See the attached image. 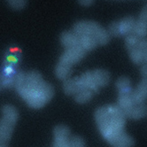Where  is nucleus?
<instances>
[{"instance_id":"10","label":"nucleus","mask_w":147,"mask_h":147,"mask_svg":"<svg viewBox=\"0 0 147 147\" xmlns=\"http://www.w3.org/2000/svg\"><path fill=\"white\" fill-rule=\"evenodd\" d=\"M18 73L17 66L3 62L0 68V81H1L2 87L5 89L13 88Z\"/></svg>"},{"instance_id":"5","label":"nucleus","mask_w":147,"mask_h":147,"mask_svg":"<svg viewBox=\"0 0 147 147\" xmlns=\"http://www.w3.org/2000/svg\"><path fill=\"white\" fill-rule=\"evenodd\" d=\"M20 113L16 107L5 104L1 107L0 117V142L8 144L11 140L14 128L18 123Z\"/></svg>"},{"instance_id":"3","label":"nucleus","mask_w":147,"mask_h":147,"mask_svg":"<svg viewBox=\"0 0 147 147\" xmlns=\"http://www.w3.org/2000/svg\"><path fill=\"white\" fill-rule=\"evenodd\" d=\"M72 30L79 35L87 36L95 40L98 46L107 45L110 40L111 36L106 28H104L98 22L90 20H82L76 22L73 26Z\"/></svg>"},{"instance_id":"24","label":"nucleus","mask_w":147,"mask_h":147,"mask_svg":"<svg viewBox=\"0 0 147 147\" xmlns=\"http://www.w3.org/2000/svg\"><path fill=\"white\" fill-rule=\"evenodd\" d=\"M79 5L81 6H83V7H89L90 5H92L95 2V0H77Z\"/></svg>"},{"instance_id":"8","label":"nucleus","mask_w":147,"mask_h":147,"mask_svg":"<svg viewBox=\"0 0 147 147\" xmlns=\"http://www.w3.org/2000/svg\"><path fill=\"white\" fill-rule=\"evenodd\" d=\"M86 53L87 52L79 46L64 49V51L59 56L58 62L67 67H73L84 59Z\"/></svg>"},{"instance_id":"17","label":"nucleus","mask_w":147,"mask_h":147,"mask_svg":"<svg viewBox=\"0 0 147 147\" xmlns=\"http://www.w3.org/2000/svg\"><path fill=\"white\" fill-rule=\"evenodd\" d=\"M62 89L63 91L67 96H75V94L79 91L80 90V86L79 83L77 82L76 76V77H70L67 80L63 82L62 84Z\"/></svg>"},{"instance_id":"26","label":"nucleus","mask_w":147,"mask_h":147,"mask_svg":"<svg viewBox=\"0 0 147 147\" xmlns=\"http://www.w3.org/2000/svg\"><path fill=\"white\" fill-rule=\"evenodd\" d=\"M0 147H8V144H5V143L0 142Z\"/></svg>"},{"instance_id":"1","label":"nucleus","mask_w":147,"mask_h":147,"mask_svg":"<svg viewBox=\"0 0 147 147\" xmlns=\"http://www.w3.org/2000/svg\"><path fill=\"white\" fill-rule=\"evenodd\" d=\"M94 120L102 138L110 146H135V139L125 131L127 118L116 104H107L98 107L94 113Z\"/></svg>"},{"instance_id":"7","label":"nucleus","mask_w":147,"mask_h":147,"mask_svg":"<svg viewBox=\"0 0 147 147\" xmlns=\"http://www.w3.org/2000/svg\"><path fill=\"white\" fill-rule=\"evenodd\" d=\"M140 39L141 38H138L133 34L124 37V44L129 59L136 66H142L144 64V56L140 47Z\"/></svg>"},{"instance_id":"25","label":"nucleus","mask_w":147,"mask_h":147,"mask_svg":"<svg viewBox=\"0 0 147 147\" xmlns=\"http://www.w3.org/2000/svg\"><path fill=\"white\" fill-rule=\"evenodd\" d=\"M140 74L142 78L147 79V64H143L140 66Z\"/></svg>"},{"instance_id":"20","label":"nucleus","mask_w":147,"mask_h":147,"mask_svg":"<svg viewBox=\"0 0 147 147\" xmlns=\"http://www.w3.org/2000/svg\"><path fill=\"white\" fill-rule=\"evenodd\" d=\"M79 37H80L79 46L82 49L84 50L86 52H90L93 50H95L98 46L97 42L94 39H92L91 37H89L87 36H83V35H79Z\"/></svg>"},{"instance_id":"9","label":"nucleus","mask_w":147,"mask_h":147,"mask_svg":"<svg viewBox=\"0 0 147 147\" xmlns=\"http://www.w3.org/2000/svg\"><path fill=\"white\" fill-rule=\"evenodd\" d=\"M72 135L67 125L59 124L52 131V147H70Z\"/></svg>"},{"instance_id":"13","label":"nucleus","mask_w":147,"mask_h":147,"mask_svg":"<svg viewBox=\"0 0 147 147\" xmlns=\"http://www.w3.org/2000/svg\"><path fill=\"white\" fill-rule=\"evenodd\" d=\"M79 35L72 29L63 31L59 36V42L64 49L79 46Z\"/></svg>"},{"instance_id":"18","label":"nucleus","mask_w":147,"mask_h":147,"mask_svg":"<svg viewBox=\"0 0 147 147\" xmlns=\"http://www.w3.org/2000/svg\"><path fill=\"white\" fill-rule=\"evenodd\" d=\"M72 73H73V67H67L66 65L61 64V63L57 62L54 68V74L57 79L64 82L68 78L72 77Z\"/></svg>"},{"instance_id":"23","label":"nucleus","mask_w":147,"mask_h":147,"mask_svg":"<svg viewBox=\"0 0 147 147\" xmlns=\"http://www.w3.org/2000/svg\"><path fill=\"white\" fill-rule=\"evenodd\" d=\"M140 47L144 56V64H147V37L140 39Z\"/></svg>"},{"instance_id":"4","label":"nucleus","mask_w":147,"mask_h":147,"mask_svg":"<svg viewBox=\"0 0 147 147\" xmlns=\"http://www.w3.org/2000/svg\"><path fill=\"white\" fill-rule=\"evenodd\" d=\"M81 89H88L94 93H98L100 89L107 87L111 82V75L107 70L94 69L85 71L76 76Z\"/></svg>"},{"instance_id":"2","label":"nucleus","mask_w":147,"mask_h":147,"mask_svg":"<svg viewBox=\"0 0 147 147\" xmlns=\"http://www.w3.org/2000/svg\"><path fill=\"white\" fill-rule=\"evenodd\" d=\"M14 90L27 106L34 110L44 108L54 97V88L36 70L18 73Z\"/></svg>"},{"instance_id":"16","label":"nucleus","mask_w":147,"mask_h":147,"mask_svg":"<svg viewBox=\"0 0 147 147\" xmlns=\"http://www.w3.org/2000/svg\"><path fill=\"white\" fill-rule=\"evenodd\" d=\"M22 50L19 47L17 46L10 47L5 51L3 62H6V63H9V64H12V65L18 67L19 63L20 62V59H22Z\"/></svg>"},{"instance_id":"21","label":"nucleus","mask_w":147,"mask_h":147,"mask_svg":"<svg viewBox=\"0 0 147 147\" xmlns=\"http://www.w3.org/2000/svg\"><path fill=\"white\" fill-rule=\"evenodd\" d=\"M6 2L11 8L20 11L26 7L28 0H6Z\"/></svg>"},{"instance_id":"27","label":"nucleus","mask_w":147,"mask_h":147,"mask_svg":"<svg viewBox=\"0 0 147 147\" xmlns=\"http://www.w3.org/2000/svg\"><path fill=\"white\" fill-rule=\"evenodd\" d=\"M3 87H2V84H1V81H0V90H1Z\"/></svg>"},{"instance_id":"12","label":"nucleus","mask_w":147,"mask_h":147,"mask_svg":"<svg viewBox=\"0 0 147 147\" xmlns=\"http://www.w3.org/2000/svg\"><path fill=\"white\" fill-rule=\"evenodd\" d=\"M127 119L140 121L147 117V103H135L133 106L124 112Z\"/></svg>"},{"instance_id":"6","label":"nucleus","mask_w":147,"mask_h":147,"mask_svg":"<svg viewBox=\"0 0 147 147\" xmlns=\"http://www.w3.org/2000/svg\"><path fill=\"white\" fill-rule=\"evenodd\" d=\"M135 23L136 18L129 15L111 22L107 29L111 37H126L133 34Z\"/></svg>"},{"instance_id":"14","label":"nucleus","mask_w":147,"mask_h":147,"mask_svg":"<svg viewBox=\"0 0 147 147\" xmlns=\"http://www.w3.org/2000/svg\"><path fill=\"white\" fill-rule=\"evenodd\" d=\"M132 98L135 103H146L147 101V79L142 78L132 90Z\"/></svg>"},{"instance_id":"15","label":"nucleus","mask_w":147,"mask_h":147,"mask_svg":"<svg viewBox=\"0 0 147 147\" xmlns=\"http://www.w3.org/2000/svg\"><path fill=\"white\" fill-rule=\"evenodd\" d=\"M115 88H116L118 96L131 95L133 87L131 80L127 76H121L115 82Z\"/></svg>"},{"instance_id":"11","label":"nucleus","mask_w":147,"mask_h":147,"mask_svg":"<svg viewBox=\"0 0 147 147\" xmlns=\"http://www.w3.org/2000/svg\"><path fill=\"white\" fill-rule=\"evenodd\" d=\"M133 35L141 39L147 37V3L143 5L136 19Z\"/></svg>"},{"instance_id":"19","label":"nucleus","mask_w":147,"mask_h":147,"mask_svg":"<svg viewBox=\"0 0 147 147\" xmlns=\"http://www.w3.org/2000/svg\"><path fill=\"white\" fill-rule=\"evenodd\" d=\"M96 93H94L92 90L88 89H81L79 91H77L75 96H74V99L79 105H84L89 102H90Z\"/></svg>"},{"instance_id":"22","label":"nucleus","mask_w":147,"mask_h":147,"mask_svg":"<svg viewBox=\"0 0 147 147\" xmlns=\"http://www.w3.org/2000/svg\"><path fill=\"white\" fill-rule=\"evenodd\" d=\"M70 147H86L85 141L79 136H73L71 139Z\"/></svg>"}]
</instances>
